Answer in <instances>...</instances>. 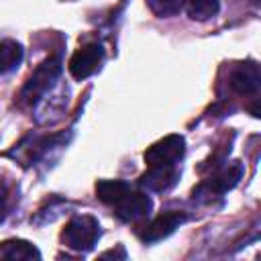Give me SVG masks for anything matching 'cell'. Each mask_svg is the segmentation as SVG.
<instances>
[{
    "label": "cell",
    "mask_w": 261,
    "mask_h": 261,
    "mask_svg": "<svg viewBox=\"0 0 261 261\" xmlns=\"http://www.w3.org/2000/svg\"><path fill=\"white\" fill-rule=\"evenodd\" d=\"M102 230H100V222L90 216V214H75L67 220V224L61 230V243L67 249L73 251H90L94 249V245L98 243Z\"/></svg>",
    "instance_id": "obj_1"
},
{
    "label": "cell",
    "mask_w": 261,
    "mask_h": 261,
    "mask_svg": "<svg viewBox=\"0 0 261 261\" xmlns=\"http://www.w3.org/2000/svg\"><path fill=\"white\" fill-rule=\"evenodd\" d=\"M102 63H104V49H102V45L90 43V45L80 47L69 57L67 69H69V73H71L73 80H80L82 82V80L94 75L100 69Z\"/></svg>",
    "instance_id": "obj_6"
},
{
    "label": "cell",
    "mask_w": 261,
    "mask_h": 261,
    "mask_svg": "<svg viewBox=\"0 0 261 261\" xmlns=\"http://www.w3.org/2000/svg\"><path fill=\"white\" fill-rule=\"evenodd\" d=\"M179 179V167H147V171L139 177V186L149 192H167Z\"/></svg>",
    "instance_id": "obj_9"
},
{
    "label": "cell",
    "mask_w": 261,
    "mask_h": 261,
    "mask_svg": "<svg viewBox=\"0 0 261 261\" xmlns=\"http://www.w3.org/2000/svg\"><path fill=\"white\" fill-rule=\"evenodd\" d=\"M61 73V61L59 57H47L43 63L37 65V69L29 75V80L24 82L18 98L27 104H37L47 90H51V86L55 84V80Z\"/></svg>",
    "instance_id": "obj_3"
},
{
    "label": "cell",
    "mask_w": 261,
    "mask_h": 261,
    "mask_svg": "<svg viewBox=\"0 0 261 261\" xmlns=\"http://www.w3.org/2000/svg\"><path fill=\"white\" fill-rule=\"evenodd\" d=\"M10 186L0 179V222L4 220V216L8 214V208H10Z\"/></svg>",
    "instance_id": "obj_15"
},
{
    "label": "cell",
    "mask_w": 261,
    "mask_h": 261,
    "mask_svg": "<svg viewBox=\"0 0 261 261\" xmlns=\"http://www.w3.org/2000/svg\"><path fill=\"white\" fill-rule=\"evenodd\" d=\"M186 220H188L186 212H181V210H165V212L157 214V216L145 226L141 239H143L145 243H157V241L169 237V234H171L177 226H181Z\"/></svg>",
    "instance_id": "obj_7"
},
{
    "label": "cell",
    "mask_w": 261,
    "mask_h": 261,
    "mask_svg": "<svg viewBox=\"0 0 261 261\" xmlns=\"http://www.w3.org/2000/svg\"><path fill=\"white\" fill-rule=\"evenodd\" d=\"M24 57V49L14 39H2L0 41V73L14 71Z\"/></svg>",
    "instance_id": "obj_11"
},
{
    "label": "cell",
    "mask_w": 261,
    "mask_h": 261,
    "mask_svg": "<svg viewBox=\"0 0 261 261\" xmlns=\"http://www.w3.org/2000/svg\"><path fill=\"white\" fill-rule=\"evenodd\" d=\"M184 155H186V139L181 135H167L157 143H153L145 151L143 159L147 167H171V165H179Z\"/></svg>",
    "instance_id": "obj_4"
},
{
    "label": "cell",
    "mask_w": 261,
    "mask_h": 261,
    "mask_svg": "<svg viewBox=\"0 0 261 261\" xmlns=\"http://www.w3.org/2000/svg\"><path fill=\"white\" fill-rule=\"evenodd\" d=\"M186 8L194 20H208L218 14L220 0H186Z\"/></svg>",
    "instance_id": "obj_13"
},
{
    "label": "cell",
    "mask_w": 261,
    "mask_h": 261,
    "mask_svg": "<svg viewBox=\"0 0 261 261\" xmlns=\"http://www.w3.org/2000/svg\"><path fill=\"white\" fill-rule=\"evenodd\" d=\"M243 173H245V167H243L241 161H232L228 165H222L214 173H210V177H206L204 181H200L194 188L192 196H194V200H206V202H210L212 198L222 196L228 190H232L241 181Z\"/></svg>",
    "instance_id": "obj_2"
},
{
    "label": "cell",
    "mask_w": 261,
    "mask_h": 261,
    "mask_svg": "<svg viewBox=\"0 0 261 261\" xmlns=\"http://www.w3.org/2000/svg\"><path fill=\"white\" fill-rule=\"evenodd\" d=\"M114 214L122 220V222H139V220H145L151 210H153V200L145 194V192H139V190H128L124 196H120L112 206Z\"/></svg>",
    "instance_id": "obj_5"
},
{
    "label": "cell",
    "mask_w": 261,
    "mask_h": 261,
    "mask_svg": "<svg viewBox=\"0 0 261 261\" xmlns=\"http://www.w3.org/2000/svg\"><path fill=\"white\" fill-rule=\"evenodd\" d=\"M149 10L159 16V18H169L175 16L177 12H181V8L186 6V0H145Z\"/></svg>",
    "instance_id": "obj_14"
},
{
    "label": "cell",
    "mask_w": 261,
    "mask_h": 261,
    "mask_svg": "<svg viewBox=\"0 0 261 261\" xmlns=\"http://www.w3.org/2000/svg\"><path fill=\"white\" fill-rule=\"evenodd\" d=\"M230 90L239 96H255L261 86V71L255 61H245L237 65L230 73Z\"/></svg>",
    "instance_id": "obj_8"
},
{
    "label": "cell",
    "mask_w": 261,
    "mask_h": 261,
    "mask_svg": "<svg viewBox=\"0 0 261 261\" xmlns=\"http://www.w3.org/2000/svg\"><path fill=\"white\" fill-rule=\"evenodd\" d=\"M0 259L29 261V259H41V253L33 243H29L24 239H8V241L0 243Z\"/></svg>",
    "instance_id": "obj_10"
},
{
    "label": "cell",
    "mask_w": 261,
    "mask_h": 261,
    "mask_svg": "<svg viewBox=\"0 0 261 261\" xmlns=\"http://www.w3.org/2000/svg\"><path fill=\"white\" fill-rule=\"evenodd\" d=\"M100 257H120V259H124V257H126V253H124V249L118 245V249H116V251H114V249H110V251L102 253Z\"/></svg>",
    "instance_id": "obj_16"
},
{
    "label": "cell",
    "mask_w": 261,
    "mask_h": 261,
    "mask_svg": "<svg viewBox=\"0 0 261 261\" xmlns=\"http://www.w3.org/2000/svg\"><path fill=\"white\" fill-rule=\"evenodd\" d=\"M128 190H130V184L122 179H98L96 181V198L104 202L106 206H112Z\"/></svg>",
    "instance_id": "obj_12"
}]
</instances>
